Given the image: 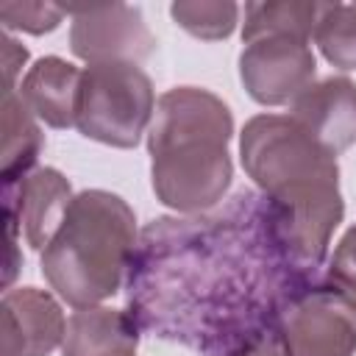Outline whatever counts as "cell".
I'll list each match as a JSON object with an SVG mask.
<instances>
[{
    "mask_svg": "<svg viewBox=\"0 0 356 356\" xmlns=\"http://www.w3.org/2000/svg\"><path fill=\"white\" fill-rule=\"evenodd\" d=\"M314 278L286 248L270 200L242 189L211 211L145 225L125 275V312L145 334L231 356L278 334L286 306Z\"/></svg>",
    "mask_w": 356,
    "mask_h": 356,
    "instance_id": "6da1fadb",
    "label": "cell"
},
{
    "mask_svg": "<svg viewBox=\"0 0 356 356\" xmlns=\"http://www.w3.org/2000/svg\"><path fill=\"white\" fill-rule=\"evenodd\" d=\"M242 167L270 200L292 256L320 270L331 234L342 222L339 167L292 117L259 114L239 136Z\"/></svg>",
    "mask_w": 356,
    "mask_h": 356,
    "instance_id": "7a4b0ae2",
    "label": "cell"
},
{
    "mask_svg": "<svg viewBox=\"0 0 356 356\" xmlns=\"http://www.w3.org/2000/svg\"><path fill=\"white\" fill-rule=\"evenodd\" d=\"M228 106L197 86H178L159 97L147 134L150 175L159 200L181 214L217 206L234 178Z\"/></svg>",
    "mask_w": 356,
    "mask_h": 356,
    "instance_id": "3957f363",
    "label": "cell"
},
{
    "mask_svg": "<svg viewBox=\"0 0 356 356\" xmlns=\"http://www.w3.org/2000/svg\"><path fill=\"white\" fill-rule=\"evenodd\" d=\"M136 242L131 206L106 189H86L42 250V275L70 306H97L122 286Z\"/></svg>",
    "mask_w": 356,
    "mask_h": 356,
    "instance_id": "277c9868",
    "label": "cell"
},
{
    "mask_svg": "<svg viewBox=\"0 0 356 356\" xmlns=\"http://www.w3.org/2000/svg\"><path fill=\"white\" fill-rule=\"evenodd\" d=\"M153 106V83L136 64H89L81 75L75 128L111 147H136Z\"/></svg>",
    "mask_w": 356,
    "mask_h": 356,
    "instance_id": "5b68a950",
    "label": "cell"
},
{
    "mask_svg": "<svg viewBox=\"0 0 356 356\" xmlns=\"http://www.w3.org/2000/svg\"><path fill=\"white\" fill-rule=\"evenodd\" d=\"M278 339L286 356H353L356 300L331 281L312 284L286 306Z\"/></svg>",
    "mask_w": 356,
    "mask_h": 356,
    "instance_id": "8992f818",
    "label": "cell"
},
{
    "mask_svg": "<svg viewBox=\"0 0 356 356\" xmlns=\"http://www.w3.org/2000/svg\"><path fill=\"white\" fill-rule=\"evenodd\" d=\"M239 78L248 95L261 106H284L303 95L314 78V53L309 36L267 33L245 42Z\"/></svg>",
    "mask_w": 356,
    "mask_h": 356,
    "instance_id": "52a82bcc",
    "label": "cell"
},
{
    "mask_svg": "<svg viewBox=\"0 0 356 356\" xmlns=\"http://www.w3.org/2000/svg\"><path fill=\"white\" fill-rule=\"evenodd\" d=\"M72 14L70 47L78 58L89 64L128 61L136 64L147 58L156 47L139 8L134 6H103V8H67Z\"/></svg>",
    "mask_w": 356,
    "mask_h": 356,
    "instance_id": "ba28073f",
    "label": "cell"
},
{
    "mask_svg": "<svg viewBox=\"0 0 356 356\" xmlns=\"http://www.w3.org/2000/svg\"><path fill=\"white\" fill-rule=\"evenodd\" d=\"M67 323L53 295L17 286L0 303V356H47L64 342Z\"/></svg>",
    "mask_w": 356,
    "mask_h": 356,
    "instance_id": "9c48e42d",
    "label": "cell"
},
{
    "mask_svg": "<svg viewBox=\"0 0 356 356\" xmlns=\"http://www.w3.org/2000/svg\"><path fill=\"white\" fill-rule=\"evenodd\" d=\"M72 203L70 181L53 170L39 167L28 172L19 184L3 186V209L25 228V239L31 248L44 250L53 234L58 231L67 209Z\"/></svg>",
    "mask_w": 356,
    "mask_h": 356,
    "instance_id": "30bf717a",
    "label": "cell"
},
{
    "mask_svg": "<svg viewBox=\"0 0 356 356\" xmlns=\"http://www.w3.org/2000/svg\"><path fill=\"white\" fill-rule=\"evenodd\" d=\"M289 117L331 156H339L356 145V83L325 78L292 100Z\"/></svg>",
    "mask_w": 356,
    "mask_h": 356,
    "instance_id": "8fae6325",
    "label": "cell"
},
{
    "mask_svg": "<svg viewBox=\"0 0 356 356\" xmlns=\"http://www.w3.org/2000/svg\"><path fill=\"white\" fill-rule=\"evenodd\" d=\"M81 75L83 70L67 64L64 58L44 56L22 78L19 97L33 111V117L44 120L50 128H70L75 125Z\"/></svg>",
    "mask_w": 356,
    "mask_h": 356,
    "instance_id": "7c38bea8",
    "label": "cell"
},
{
    "mask_svg": "<svg viewBox=\"0 0 356 356\" xmlns=\"http://www.w3.org/2000/svg\"><path fill=\"white\" fill-rule=\"evenodd\" d=\"M139 325L128 312L108 306L75 309L67 320L61 356H134Z\"/></svg>",
    "mask_w": 356,
    "mask_h": 356,
    "instance_id": "4fadbf2b",
    "label": "cell"
},
{
    "mask_svg": "<svg viewBox=\"0 0 356 356\" xmlns=\"http://www.w3.org/2000/svg\"><path fill=\"white\" fill-rule=\"evenodd\" d=\"M42 145L44 139L33 111L17 89H3V186H14L28 175Z\"/></svg>",
    "mask_w": 356,
    "mask_h": 356,
    "instance_id": "5bb4252c",
    "label": "cell"
},
{
    "mask_svg": "<svg viewBox=\"0 0 356 356\" xmlns=\"http://www.w3.org/2000/svg\"><path fill=\"white\" fill-rule=\"evenodd\" d=\"M317 8H320V3H300V0L248 3L242 42H250V39L267 36V33H298V36L312 39L314 22H317Z\"/></svg>",
    "mask_w": 356,
    "mask_h": 356,
    "instance_id": "9a60e30c",
    "label": "cell"
},
{
    "mask_svg": "<svg viewBox=\"0 0 356 356\" xmlns=\"http://www.w3.org/2000/svg\"><path fill=\"white\" fill-rule=\"evenodd\" d=\"M314 42L339 70H356V3H320Z\"/></svg>",
    "mask_w": 356,
    "mask_h": 356,
    "instance_id": "2e32d148",
    "label": "cell"
},
{
    "mask_svg": "<svg viewBox=\"0 0 356 356\" xmlns=\"http://www.w3.org/2000/svg\"><path fill=\"white\" fill-rule=\"evenodd\" d=\"M172 19L197 39H225L239 17L236 3H172Z\"/></svg>",
    "mask_w": 356,
    "mask_h": 356,
    "instance_id": "e0dca14e",
    "label": "cell"
},
{
    "mask_svg": "<svg viewBox=\"0 0 356 356\" xmlns=\"http://www.w3.org/2000/svg\"><path fill=\"white\" fill-rule=\"evenodd\" d=\"M67 8L47 6V3H0V19L6 28H19L28 33H47L53 31Z\"/></svg>",
    "mask_w": 356,
    "mask_h": 356,
    "instance_id": "ac0fdd59",
    "label": "cell"
},
{
    "mask_svg": "<svg viewBox=\"0 0 356 356\" xmlns=\"http://www.w3.org/2000/svg\"><path fill=\"white\" fill-rule=\"evenodd\" d=\"M328 281L356 300V225L348 228L345 236L337 242L328 264Z\"/></svg>",
    "mask_w": 356,
    "mask_h": 356,
    "instance_id": "d6986e66",
    "label": "cell"
},
{
    "mask_svg": "<svg viewBox=\"0 0 356 356\" xmlns=\"http://www.w3.org/2000/svg\"><path fill=\"white\" fill-rule=\"evenodd\" d=\"M28 61V50L11 39L8 33L3 36V72H6V89H14V78L19 72V67Z\"/></svg>",
    "mask_w": 356,
    "mask_h": 356,
    "instance_id": "ffe728a7",
    "label": "cell"
},
{
    "mask_svg": "<svg viewBox=\"0 0 356 356\" xmlns=\"http://www.w3.org/2000/svg\"><path fill=\"white\" fill-rule=\"evenodd\" d=\"M231 356H286V353H284V348H281L278 334H273V337H264V339H259V342H253V345L239 348V350L231 353Z\"/></svg>",
    "mask_w": 356,
    "mask_h": 356,
    "instance_id": "44dd1931",
    "label": "cell"
}]
</instances>
